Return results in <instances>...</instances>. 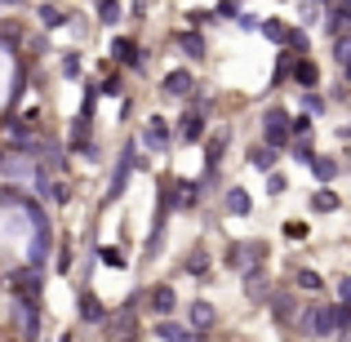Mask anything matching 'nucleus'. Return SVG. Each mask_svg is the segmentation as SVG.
<instances>
[{"label":"nucleus","mask_w":351,"mask_h":342,"mask_svg":"<svg viewBox=\"0 0 351 342\" xmlns=\"http://www.w3.org/2000/svg\"><path fill=\"white\" fill-rule=\"evenodd\" d=\"M298 325H302V334H307V338H329V334H338L334 307H329V302H316V307H307Z\"/></svg>","instance_id":"nucleus-1"},{"label":"nucleus","mask_w":351,"mask_h":342,"mask_svg":"<svg viewBox=\"0 0 351 342\" xmlns=\"http://www.w3.org/2000/svg\"><path fill=\"white\" fill-rule=\"evenodd\" d=\"M263 134H267V147H271V151H276V147H285L293 138L289 134V116H285L280 107H271V112L263 116Z\"/></svg>","instance_id":"nucleus-2"},{"label":"nucleus","mask_w":351,"mask_h":342,"mask_svg":"<svg viewBox=\"0 0 351 342\" xmlns=\"http://www.w3.org/2000/svg\"><path fill=\"white\" fill-rule=\"evenodd\" d=\"M263 254H267L263 240H245V245H232V249H227V267H232V271H249V267H258L254 258H263Z\"/></svg>","instance_id":"nucleus-3"},{"label":"nucleus","mask_w":351,"mask_h":342,"mask_svg":"<svg viewBox=\"0 0 351 342\" xmlns=\"http://www.w3.org/2000/svg\"><path fill=\"white\" fill-rule=\"evenodd\" d=\"M134 164H138V151H134V143H125V151H120V160H116V173H112V187H107V200H120V191H125Z\"/></svg>","instance_id":"nucleus-4"},{"label":"nucleus","mask_w":351,"mask_h":342,"mask_svg":"<svg viewBox=\"0 0 351 342\" xmlns=\"http://www.w3.org/2000/svg\"><path fill=\"white\" fill-rule=\"evenodd\" d=\"M143 143L152 147V151H169V143H173L169 120H165V116H152V120H147V129H143Z\"/></svg>","instance_id":"nucleus-5"},{"label":"nucleus","mask_w":351,"mask_h":342,"mask_svg":"<svg viewBox=\"0 0 351 342\" xmlns=\"http://www.w3.org/2000/svg\"><path fill=\"white\" fill-rule=\"evenodd\" d=\"M18 334H23V342H40V307L36 302H18Z\"/></svg>","instance_id":"nucleus-6"},{"label":"nucleus","mask_w":351,"mask_h":342,"mask_svg":"<svg viewBox=\"0 0 351 342\" xmlns=\"http://www.w3.org/2000/svg\"><path fill=\"white\" fill-rule=\"evenodd\" d=\"M227 138H232V134H227V129H218V134L205 143V173H218V164H223V151H227Z\"/></svg>","instance_id":"nucleus-7"},{"label":"nucleus","mask_w":351,"mask_h":342,"mask_svg":"<svg viewBox=\"0 0 351 342\" xmlns=\"http://www.w3.org/2000/svg\"><path fill=\"white\" fill-rule=\"evenodd\" d=\"M191 85H196V80H191V71H169V76H165V94H169V98H191Z\"/></svg>","instance_id":"nucleus-8"},{"label":"nucleus","mask_w":351,"mask_h":342,"mask_svg":"<svg viewBox=\"0 0 351 342\" xmlns=\"http://www.w3.org/2000/svg\"><path fill=\"white\" fill-rule=\"evenodd\" d=\"M200 134H205V112H200V107H191V112L182 116L178 138H182V143H200Z\"/></svg>","instance_id":"nucleus-9"},{"label":"nucleus","mask_w":351,"mask_h":342,"mask_svg":"<svg viewBox=\"0 0 351 342\" xmlns=\"http://www.w3.org/2000/svg\"><path fill=\"white\" fill-rule=\"evenodd\" d=\"M271 316L285 320V325H293V320H298V298H293V293H276L271 298Z\"/></svg>","instance_id":"nucleus-10"},{"label":"nucleus","mask_w":351,"mask_h":342,"mask_svg":"<svg viewBox=\"0 0 351 342\" xmlns=\"http://www.w3.org/2000/svg\"><path fill=\"white\" fill-rule=\"evenodd\" d=\"M147 302H152V311H156V316H165V320H169V311H173V302H178V293H173L169 284H156Z\"/></svg>","instance_id":"nucleus-11"},{"label":"nucleus","mask_w":351,"mask_h":342,"mask_svg":"<svg viewBox=\"0 0 351 342\" xmlns=\"http://www.w3.org/2000/svg\"><path fill=\"white\" fill-rule=\"evenodd\" d=\"M156 338H160V342H191V338H196V329L173 325V320H160V325H156Z\"/></svg>","instance_id":"nucleus-12"},{"label":"nucleus","mask_w":351,"mask_h":342,"mask_svg":"<svg viewBox=\"0 0 351 342\" xmlns=\"http://www.w3.org/2000/svg\"><path fill=\"white\" fill-rule=\"evenodd\" d=\"M173 45H178L187 58H205V36H200V32H178V36H173Z\"/></svg>","instance_id":"nucleus-13"},{"label":"nucleus","mask_w":351,"mask_h":342,"mask_svg":"<svg viewBox=\"0 0 351 342\" xmlns=\"http://www.w3.org/2000/svg\"><path fill=\"white\" fill-rule=\"evenodd\" d=\"M293 80H298V85H307V94H311V89L320 85V67L311 58H298V62H293Z\"/></svg>","instance_id":"nucleus-14"},{"label":"nucleus","mask_w":351,"mask_h":342,"mask_svg":"<svg viewBox=\"0 0 351 342\" xmlns=\"http://www.w3.org/2000/svg\"><path fill=\"white\" fill-rule=\"evenodd\" d=\"M80 320H85V325H98V320H107V307L94 298V293H80Z\"/></svg>","instance_id":"nucleus-15"},{"label":"nucleus","mask_w":351,"mask_h":342,"mask_svg":"<svg viewBox=\"0 0 351 342\" xmlns=\"http://www.w3.org/2000/svg\"><path fill=\"white\" fill-rule=\"evenodd\" d=\"M112 49H116V62H125V67H143V49H138L134 40H125V36H120Z\"/></svg>","instance_id":"nucleus-16"},{"label":"nucleus","mask_w":351,"mask_h":342,"mask_svg":"<svg viewBox=\"0 0 351 342\" xmlns=\"http://www.w3.org/2000/svg\"><path fill=\"white\" fill-rule=\"evenodd\" d=\"M5 138H9V143H14V147H27V151H32V125H23V120H9V125H5Z\"/></svg>","instance_id":"nucleus-17"},{"label":"nucleus","mask_w":351,"mask_h":342,"mask_svg":"<svg viewBox=\"0 0 351 342\" xmlns=\"http://www.w3.org/2000/svg\"><path fill=\"white\" fill-rule=\"evenodd\" d=\"M311 173H316L320 182H334L338 178V160L334 156H316V160H311Z\"/></svg>","instance_id":"nucleus-18"},{"label":"nucleus","mask_w":351,"mask_h":342,"mask_svg":"<svg viewBox=\"0 0 351 342\" xmlns=\"http://www.w3.org/2000/svg\"><path fill=\"white\" fill-rule=\"evenodd\" d=\"M245 289H249V298H263V289H267V271L263 267H249L245 271Z\"/></svg>","instance_id":"nucleus-19"},{"label":"nucleus","mask_w":351,"mask_h":342,"mask_svg":"<svg viewBox=\"0 0 351 342\" xmlns=\"http://www.w3.org/2000/svg\"><path fill=\"white\" fill-rule=\"evenodd\" d=\"M311 209H316V214H334V209H338V196H334V191H325V187L311 191Z\"/></svg>","instance_id":"nucleus-20"},{"label":"nucleus","mask_w":351,"mask_h":342,"mask_svg":"<svg viewBox=\"0 0 351 342\" xmlns=\"http://www.w3.org/2000/svg\"><path fill=\"white\" fill-rule=\"evenodd\" d=\"M209 325H214V307H209V302H196V307H191V329L200 334V329H209Z\"/></svg>","instance_id":"nucleus-21"},{"label":"nucleus","mask_w":351,"mask_h":342,"mask_svg":"<svg viewBox=\"0 0 351 342\" xmlns=\"http://www.w3.org/2000/svg\"><path fill=\"white\" fill-rule=\"evenodd\" d=\"M227 209H232V214H240V218L254 209V205H249V196H245V187H232V191H227Z\"/></svg>","instance_id":"nucleus-22"},{"label":"nucleus","mask_w":351,"mask_h":342,"mask_svg":"<svg viewBox=\"0 0 351 342\" xmlns=\"http://www.w3.org/2000/svg\"><path fill=\"white\" fill-rule=\"evenodd\" d=\"M249 160H254L258 169H267V173L276 169V151H271V147H254V151H249Z\"/></svg>","instance_id":"nucleus-23"},{"label":"nucleus","mask_w":351,"mask_h":342,"mask_svg":"<svg viewBox=\"0 0 351 342\" xmlns=\"http://www.w3.org/2000/svg\"><path fill=\"white\" fill-rule=\"evenodd\" d=\"M187 271L191 276H205L209 271V254H205V249H191V254H187Z\"/></svg>","instance_id":"nucleus-24"},{"label":"nucleus","mask_w":351,"mask_h":342,"mask_svg":"<svg viewBox=\"0 0 351 342\" xmlns=\"http://www.w3.org/2000/svg\"><path fill=\"white\" fill-rule=\"evenodd\" d=\"M98 18H103L107 27H116V23H120L125 14H120V5H116V0H103V5H98Z\"/></svg>","instance_id":"nucleus-25"},{"label":"nucleus","mask_w":351,"mask_h":342,"mask_svg":"<svg viewBox=\"0 0 351 342\" xmlns=\"http://www.w3.org/2000/svg\"><path fill=\"white\" fill-rule=\"evenodd\" d=\"M267 191H271V200H276V196H285V191H289V178L271 169V173H267Z\"/></svg>","instance_id":"nucleus-26"},{"label":"nucleus","mask_w":351,"mask_h":342,"mask_svg":"<svg viewBox=\"0 0 351 342\" xmlns=\"http://www.w3.org/2000/svg\"><path fill=\"white\" fill-rule=\"evenodd\" d=\"M293 160H302V164H311L316 160V147L307 143V138H298V143H293Z\"/></svg>","instance_id":"nucleus-27"},{"label":"nucleus","mask_w":351,"mask_h":342,"mask_svg":"<svg viewBox=\"0 0 351 342\" xmlns=\"http://www.w3.org/2000/svg\"><path fill=\"white\" fill-rule=\"evenodd\" d=\"M285 76H293V49H285L276 58V80H285Z\"/></svg>","instance_id":"nucleus-28"},{"label":"nucleus","mask_w":351,"mask_h":342,"mask_svg":"<svg viewBox=\"0 0 351 342\" xmlns=\"http://www.w3.org/2000/svg\"><path fill=\"white\" fill-rule=\"evenodd\" d=\"M334 325H338V334H351V307H347V302L334 307Z\"/></svg>","instance_id":"nucleus-29"},{"label":"nucleus","mask_w":351,"mask_h":342,"mask_svg":"<svg viewBox=\"0 0 351 342\" xmlns=\"http://www.w3.org/2000/svg\"><path fill=\"white\" fill-rule=\"evenodd\" d=\"M285 45H289L293 53H302V49H307V32H298V27H293V32H285Z\"/></svg>","instance_id":"nucleus-30"},{"label":"nucleus","mask_w":351,"mask_h":342,"mask_svg":"<svg viewBox=\"0 0 351 342\" xmlns=\"http://www.w3.org/2000/svg\"><path fill=\"white\" fill-rule=\"evenodd\" d=\"M40 23L45 27H58V23H67V14H62V9H53V5H45L40 9Z\"/></svg>","instance_id":"nucleus-31"},{"label":"nucleus","mask_w":351,"mask_h":342,"mask_svg":"<svg viewBox=\"0 0 351 342\" xmlns=\"http://www.w3.org/2000/svg\"><path fill=\"white\" fill-rule=\"evenodd\" d=\"M98 258H103L107 267H116V271L125 267V258H120V249H112V245H103V249H98Z\"/></svg>","instance_id":"nucleus-32"},{"label":"nucleus","mask_w":351,"mask_h":342,"mask_svg":"<svg viewBox=\"0 0 351 342\" xmlns=\"http://www.w3.org/2000/svg\"><path fill=\"white\" fill-rule=\"evenodd\" d=\"M334 58L343 62V67L351 62V36H338V45H334Z\"/></svg>","instance_id":"nucleus-33"},{"label":"nucleus","mask_w":351,"mask_h":342,"mask_svg":"<svg viewBox=\"0 0 351 342\" xmlns=\"http://www.w3.org/2000/svg\"><path fill=\"white\" fill-rule=\"evenodd\" d=\"M302 112H307V116H320V112H325V98H316V94H302Z\"/></svg>","instance_id":"nucleus-34"},{"label":"nucleus","mask_w":351,"mask_h":342,"mask_svg":"<svg viewBox=\"0 0 351 342\" xmlns=\"http://www.w3.org/2000/svg\"><path fill=\"white\" fill-rule=\"evenodd\" d=\"M293 280H298V289H311V293L320 289V276H316V271H298Z\"/></svg>","instance_id":"nucleus-35"},{"label":"nucleus","mask_w":351,"mask_h":342,"mask_svg":"<svg viewBox=\"0 0 351 342\" xmlns=\"http://www.w3.org/2000/svg\"><path fill=\"white\" fill-rule=\"evenodd\" d=\"M58 271H62V276L71 271V245H67V240L58 245Z\"/></svg>","instance_id":"nucleus-36"},{"label":"nucleus","mask_w":351,"mask_h":342,"mask_svg":"<svg viewBox=\"0 0 351 342\" xmlns=\"http://www.w3.org/2000/svg\"><path fill=\"white\" fill-rule=\"evenodd\" d=\"M263 32H267V36H271V40H276V45H285V32H289V27H280V23H263Z\"/></svg>","instance_id":"nucleus-37"},{"label":"nucleus","mask_w":351,"mask_h":342,"mask_svg":"<svg viewBox=\"0 0 351 342\" xmlns=\"http://www.w3.org/2000/svg\"><path fill=\"white\" fill-rule=\"evenodd\" d=\"M218 14H223V18H240V5H236V0H218Z\"/></svg>","instance_id":"nucleus-38"},{"label":"nucleus","mask_w":351,"mask_h":342,"mask_svg":"<svg viewBox=\"0 0 351 342\" xmlns=\"http://www.w3.org/2000/svg\"><path fill=\"white\" fill-rule=\"evenodd\" d=\"M285 236H289V240H302V236H307V227H302V223H285Z\"/></svg>","instance_id":"nucleus-39"},{"label":"nucleus","mask_w":351,"mask_h":342,"mask_svg":"<svg viewBox=\"0 0 351 342\" xmlns=\"http://www.w3.org/2000/svg\"><path fill=\"white\" fill-rule=\"evenodd\" d=\"M338 298H343L347 307H351V276H343V280H338Z\"/></svg>","instance_id":"nucleus-40"},{"label":"nucleus","mask_w":351,"mask_h":342,"mask_svg":"<svg viewBox=\"0 0 351 342\" xmlns=\"http://www.w3.org/2000/svg\"><path fill=\"white\" fill-rule=\"evenodd\" d=\"M187 18H191V27H200V23H209V18H214V14H205V9H191Z\"/></svg>","instance_id":"nucleus-41"},{"label":"nucleus","mask_w":351,"mask_h":342,"mask_svg":"<svg viewBox=\"0 0 351 342\" xmlns=\"http://www.w3.org/2000/svg\"><path fill=\"white\" fill-rule=\"evenodd\" d=\"M343 76H347V80H351V62H347V67H343Z\"/></svg>","instance_id":"nucleus-42"},{"label":"nucleus","mask_w":351,"mask_h":342,"mask_svg":"<svg viewBox=\"0 0 351 342\" xmlns=\"http://www.w3.org/2000/svg\"><path fill=\"white\" fill-rule=\"evenodd\" d=\"M58 342H76V338H71V334H62V338H58Z\"/></svg>","instance_id":"nucleus-43"},{"label":"nucleus","mask_w":351,"mask_h":342,"mask_svg":"<svg viewBox=\"0 0 351 342\" xmlns=\"http://www.w3.org/2000/svg\"><path fill=\"white\" fill-rule=\"evenodd\" d=\"M5 5H18V0H5Z\"/></svg>","instance_id":"nucleus-44"},{"label":"nucleus","mask_w":351,"mask_h":342,"mask_svg":"<svg viewBox=\"0 0 351 342\" xmlns=\"http://www.w3.org/2000/svg\"><path fill=\"white\" fill-rule=\"evenodd\" d=\"M338 342H351V338H338Z\"/></svg>","instance_id":"nucleus-45"},{"label":"nucleus","mask_w":351,"mask_h":342,"mask_svg":"<svg viewBox=\"0 0 351 342\" xmlns=\"http://www.w3.org/2000/svg\"><path fill=\"white\" fill-rule=\"evenodd\" d=\"M311 5H320V0H311Z\"/></svg>","instance_id":"nucleus-46"},{"label":"nucleus","mask_w":351,"mask_h":342,"mask_svg":"<svg viewBox=\"0 0 351 342\" xmlns=\"http://www.w3.org/2000/svg\"><path fill=\"white\" fill-rule=\"evenodd\" d=\"M98 5H103V0H98Z\"/></svg>","instance_id":"nucleus-47"}]
</instances>
